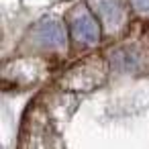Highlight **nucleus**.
Returning a JSON list of instances; mask_svg holds the SVG:
<instances>
[{
  "label": "nucleus",
  "mask_w": 149,
  "mask_h": 149,
  "mask_svg": "<svg viewBox=\"0 0 149 149\" xmlns=\"http://www.w3.org/2000/svg\"><path fill=\"white\" fill-rule=\"evenodd\" d=\"M106 74H108V63L102 57L92 55V57L82 59L74 68H70L61 76L59 86L63 90H72V92H88V90H94L96 86H100L106 80Z\"/></svg>",
  "instance_id": "nucleus-1"
},
{
  "label": "nucleus",
  "mask_w": 149,
  "mask_h": 149,
  "mask_svg": "<svg viewBox=\"0 0 149 149\" xmlns=\"http://www.w3.org/2000/svg\"><path fill=\"white\" fill-rule=\"evenodd\" d=\"M68 31H70V37L74 41V45L78 47H84V49H90V47H96L100 43V21H96V15L84 6V4H78L70 15H68Z\"/></svg>",
  "instance_id": "nucleus-2"
},
{
  "label": "nucleus",
  "mask_w": 149,
  "mask_h": 149,
  "mask_svg": "<svg viewBox=\"0 0 149 149\" xmlns=\"http://www.w3.org/2000/svg\"><path fill=\"white\" fill-rule=\"evenodd\" d=\"M90 6L94 8V15L98 17L100 25L108 31H118L127 21L120 0H90Z\"/></svg>",
  "instance_id": "nucleus-3"
},
{
  "label": "nucleus",
  "mask_w": 149,
  "mask_h": 149,
  "mask_svg": "<svg viewBox=\"0 0 149 149\" xmlns=\"http://www.w3.org/2000/svg\"><path fill=\"white\" fill-rule=\"evenodd\" d=\"M37 37H39L43 47L57 49V47H61L65 43V29L59 23H55V21H45L37 29Z\"/></svg>",
  "instance_id": "nucleus-4"
},
{
  "label": "nucleus",
  "mask_w": 149,
  "mask_h": 149,
  "mask_svg": "<svg viewBox=\"0 0 149 149\" xmlns=\"http://www.w3.org/2000/svg\"><path fill=\"white\" fill-rule=\"evenodd\" d=\"M131 4H133V8L139 10V13L149 10V0H131Z\"/></svg>",
  "instance_id": "nucleus-5"
}]
</instances>
